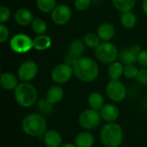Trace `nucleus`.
Instances as JSON below:
<instances>
[{
    "mask_svg": "<svg viewBox=\"0 0 147 147\" xmlns=\"http://www.w3.org/2000/svg\"><path fill=\"white\" fill-rule=\"evenodd\" d=\"M73 73L76 78L84 83H91L95 81L99 75V66L91 58L82 56L74 63Z\"/></svg>",
    "mask_w": 147,
    "mask_h": 147,
    "instance_id": "f257e3e1",
    "label": "nucleus"
},
{
    "mask_svg": "<svg viewBox=\"0 0 147 147\" xmlns=\"http://www.w3.org/2000/svg\"><path fill=\"white\" fill-rule=\"evenodd\" d=\"M22 129L28 136L40 138L47 131V123L41 114H29L23 118Z\"/></svg>",
    "mask_w": 147,
    "mask_h": 147,
    "instance_id": "f03ea898",
    "label": "nucleus"
},
{
    "mask_svg": "<svg viewBox=\"0 0 147 147\" xmlns=\"http://www.w3.org/2000/svg\"><path fill=\"white\" fill-rule=\"evenodd\" d=\"M14 97L16 103L25 109L31 108L38 99L36 88L30 83L22 82L14 90Z\"/></svg>",
    "mask_w": 147,
    "mask_h": 147,
    "instance_id": "7ed1b4c3",
    "label": "nucleus"
},
{
    "mask_svg": "<svg viewBox=\"0 0 147 147\" xmlns=\"http://www.w3.org/2000/svg\"><path fill=\"white\" fill-rule=\"evenodd\" d=\"M100 139L105 147H119L124 139L123 129L115 122L107 123L101 129Z\"/></svg>",
    "mask_w": 147,
    "mask_h": 147,
    "instance_id": "20e7f679",
    "label": "nucleus"
},
{
    "mask_svg": "<svg viewBox=\"0 0 147 147\" xmlns=\"http://www.w3.org/2000/svg\"><path fill=\"white\" fill-rule=\"evenodd\" d=\"M95 56L99 62L110 65L116 61V59L119 57V52L117 47L114 43L110 41H102L95 49Z\"/></svg>",
    "mask_w": 147,
    "mask_h": 147,
    "instance_id": "39448f33",
    "label": "nucleus"
},
{
    "mask_svg": "<svg viewBox=\"0 0 147 147\" xmlns=\"http://www.w3.org/2000/svg\"><path fill=\"white\" fill-rule=\"evenodd\" d=\"M102 121L100 111L93 109H87L81 112L78 116V123L80 127L85 130H93L96 128Z\"/></svg>",
    "mask_w": 147,
    "mask_h": 147,
    "instance_id": "423d86ee",
    "label": "nucleus"
},
{
    "mask_svg": "<svg viewBox=\"0 0 147 147\" xmlns=\"http://www.w3.org/2000/svg\"><path fill=\"white\" fill-rule=\"evenodd\" d=\"M10 49L16 53H26L33 47V39L25 34H16L9 40Z\"/></svg>",
    "mask_w": 147,
    "mask_h": 147,
    "instance_id": "0eeeda50",
    "label": "nucleus"
},
{
    "mask_svg": "<svg viewBox=\"0 0 147 147\" xmlns=\"http://www.w3.org/2000/svg\"><path fill=\"white\" fill-rule=\"evenodd\" d=\"M127 94L126 86L119 80H110L106 86V95L112 102H121L124 101Z\"/></svg>",
    "mask_w": 147,
    "mask_h": 147,
    "instance_id": "6e6552de",
    "label": "nucleus"
},
{
    "mask_svg": "<svg viewBox=\"0 0 147 147\" xmlns=\"http://www.w3.org/2000/svg\"><path fill=\"white\" fill-rule=\"evenodd\" d=\"M39 71L38 65L33 60H25L18 67L17 77L22 82L29 83L35 78Z\"/></svg>",
    "mask_w": 147,
    "mask_h": 147,
    "instance_id": "1a4fd4ad",
    "label": "nucleus"
},
{
    "mask_svg": "<svg viewBox=\"0 0 147 147\" xmlns=\"http://www.w3.org/2000/svg\"><path fill=\"white\" fill-rule=\"evenodd\" d=\"M74 75L72 66L65 64L61 63L53 67L51 72L52 80L57 84H63L67 83Z\"/></svg>",
    "mask_w": 147,
    "mask_h": 147,
    "instance_id": "9d476101",
    "label": "nucleus"
},
{
    "mask_svg": "<svg viewBox=\"0 0 147 147\" xmlns=\"http://www.w3.org/2000/svg\"><path fill=\"white\" fill-rule=\"evenodd\" d=\"M72 11L71 8L66 4H59L51 13L52 22L58 26L66 24L71 18Z\"/></svg>",
    "mask_w": 147,
    "mask_h": 147,
    "instance_id": "9b49d317",
    "label": "nucleus"
},
{
    "mask_svg": "<svg viewBox=\"0 0 147 147\" xmlns=\"http://www.w3.org/2000/svg\"><path fill=\"white\" fill-rule=\"evenodd\" d=\"M142 51L141 46L139 44H134L130 47L123 48L119 53L120 62H121L124 65H134L137 62V58L140 53Z\"/></svg>",
    "mask_w": 147,
    "mask_h": 147,
    "instance_id": "f8f14e48",
    "label": "nucleus"
},
{
    "mask_svg": "<svg viewBox=\"0 0 147 147\" xmlns=\"http://www.w3.org/2000/svg\"><path fill=\"white\" fill-rule=\"evenodd\" d=\"M100 115L102 120H103L107 123H112V122H115L116 120L119 118L120 110L116 105L109 103V104H105L102 107V109L100 110Z\"/></svg>",
    "mask_w": 147,
    "mask_h": 147,
    "instance_id": "ddd939ff",
    "label": "nucleus"
},
{
    "mask_svg": "<svg viewBox=\"0 0 147 147\" xmlns=\"http://www.w3.org/2000/svg\"><path fill=\"white\" fill-rule=\"evenodd\" d=\"M14 19L18 25L26 27L29 24L31 25L34 17L31 10L27 8H21L15 12Z\"/></svg>",
    "mask_w": 147,
    "mask_h": 147,
    "instance_id": "4468645a",
    "label": "nucleus"
},
{
    "mask_svg": "<svg viewBox=\"0 0 147 147\" xmlns=\"http://www.w3.org/2000/svg\"><path fill=\"white\" fill-rule=\"evenodd\" d=\"M64 97V90L59 85H53L51 86L46 94L45 100L51 105H54L60 101H62Z\"/></svg>",
    "mask_w": 147,
    "mask_h": 147,
    "instance_id": "2eb2a0df",
    "label": "nucleus"
},
{
    "mask_svg": "<svg viewBox=\"0 0 147 147\" xmlns=\"http://www.w3.org/2000/svg\"><path fill=\"white\" fill-rule=\"evenodd\" d=\"M96 34L102 41H110L115 34V26L110 22H102L97 28Z\"/></svg>",
    "mask_w": 147,
    "mask_h": 147,
    "instance_id": "dca6fc26",
    "label": "nucleus"
},
{
    "mask_svg": "<svg viewBox=\"0 0 147 147\" xmlns=\"http://www.w3.org/2000/svg\"><path fill=\"white\" fill-rule=\"evenodd\" d=\"M0 84L6 90H15L18 84V77L12 72H3L0 77Z\"/></svg>",
    "mask_w": 147,
    "mask_h": 147,
    "instance_id": "f3484780",
    "label": "nucleus"
},
{
    "mask_svg": "<svg viewBox=\"0 0 147 147\" xmlns=\"http://www.w3.org/2000/svg\"><path fill=\"white\" fill-rule=\"evenodd\" d=\"M43 141L47 147H60L62 146V137L55 130H47L43 135Z\"/></svg>",
    "mask_w": 147,
    "mask_h": 147,
    "instance_id": "a211bd4d",
    "label": "nucleus"
},
{
    "mask_svg": "<svg viewBox=\"0 0 147 147\" xmlns=\"http://www.w3.org/2000/svg\"><path fill=\"white\" fill-rule=\"evenodd\" d=\"M53 44L52 39L47 34L36 35L33 39V47L37 51H45L51 47Z\"/></svg>",
    "mask_w": 147,
    "mask_h": 147,
    "instance_id": "6ab92c4d",
    "label": "nucleus"
},
{
    "mask_svg": "<svg viewBox=\"0 0 147 147\" xmlns=\"http://www.w3.org/2000/svg\"><path fill=\"white\" fill-rule=\"evenodd\" d=\"M95 143L94 136L89 132H81L76 137L74 144L78 147H92Z\"/></svg>",
    "mask_w": 147,
    "mask_h": 147,
    "instance_id": "aec40b11",
    "label": "nucleus"
},
{
    "mask_svg": "<svg viewBox=\"0 0 147 147\" xmlns=\"http://www.w3.org/2000/svg\"><path fill=\"white\" fill-rule=\"evenodd\" d=\"M120 22L124 28L132 29L136 26L138 22V18L135 13H134L133 11H127L121 13L120 16Z\"/></svg>",
    "mask_w": 147,
    "mask_h": 147,
    "instance_id": "412c9836",
    "label": "nucleus"
},
{
    "mask_svg": "<svg viewBox=\"0 0 147 147\" xmlns=\"http://www.w3.org/2000/svg\"><path fill=\"white\" fill-rule=\"evenodd\" d=\"M85 45L84 40L80 39H75L71 40L68 47V53L71 54L75 58L78 59L83 56V53L85 50Z\"/></svg>",
    "mask_w": 147,
    "mask_h": 147,
    "instance_id": "4be33fe9",
    "label": "nucleus"
},
{
    "mask_svg": "<svg viewBox=\"0 0 147 147\" xmlns=\"http://www.w3.org/2000/svg\"><path fill=\"white\" fill-rule=\"evenodd\" d=\"M124 73V65L120 61L111 63L108 67V74L110 80H119Z\"/></svg>",
    "mask_w": 147,
    "mask_h": 147,
    "instance_id": "5701e85b",
    "label": "nucleus"
},
{
    "mask_svg": "<svg viewBox=\"0 0 147 147\" xmlns=\"http://www.w3.org/2000/svg\"><path fill=\"white\" fill-rule=\"evenodd\" d=\"M104 103V97L99 92H92L88 96V104L90 105V109L100 111L105 105Z\"/></svg>",
    "mask_w": 147,
    "mask_h": 147,
    "instance_id": "b1692460",
    "label": "nucleus"
},
{
    "mask_svg": "<svg viewBox=\"0 0 147 147\" xmlns=\"http://www.w3.org/2000/svg\"><path fill=\"white\" fill-rule=\"evenodd\" d=\"M112 3L118 11L123 13L132 11L136 4V0H112Z\"/></svg>",
    "mask_w": 147,
    "mask_h": 147,
    "instance_id": "393cba45",
    "label": "nucleus"
},
{
    "mask_svg": "<svg viewBox=\"0 0 147 147\" xmlns=\"http://www.w3.org/2000/svg\"><path fill=\"white\" fill-rule=\"evenodd\" d=\"M84 45L86 47L96 49L101 44V39L99 38L98 34L94 32H88L84 34L83 39Z\"/></svg>",
    "mask_w": 147,
    "mask_h": 147,
    "instance_id": "a878e982",
    "label": "nucleus"
},
{
    "mask_svg": "<svg viewBox=\"0 0 147 147\" xmlns=\"http://www.w3.org/2000/svg\"><path fill=\"white\" fill-rule=\"evenodd\" d=\"M31 29L36 35L45 34L47 30V24L45 20L40 17H36L31 23Z\"/></svg>",
    "mask_w": 147,
    "mask_h": 147,
    "instance_id": "bb28decb",
    "label": "nucleus"
},
{
    "mask_svg": "<svg viewBox=\"0 0 147 147\" xmlns=\"http://www.w3.org/2000/svg\"><path fill=\"white\" fill-rule=\"evenodd\" d=\"M36 6L38 9L44 13H52L54 8L57 6L56 0H36Z\"/></svg>",
    "mask_w": 147,
    "mask_h": 147,
    "instance_id": "cd10ccee",
    "label": "nucleus"
},
{
    "mask_svg": "<svg viewBox=\"0 0 147 147\" xmlns=\"http://www.w3.org/2000/svg\"><path fill=\"white\" fill-rule=\"evenodd\" d=\"M139 71L140 70L138 69V67L135 66L134 65H124L123 75L129 79H134L137 78Z\"/></svg>",
    "mask_w": 147,
    "mask_h": 147,
    "instance_id": "c85d7f7f",
    "label": "nucleus"
},
{
    "mask_svg": "<svg viewBox=\"0 0 147 147\" xmlns=\"http://www.w3.org/2000/svg\"><path fill=\"white\" fill-rule=\"evenodd\" d=\"M92 2V0H74V7L78 11H84L90 8Z\"/></svg>",
    "mask_w": 147,
    "mask_h": 147,
    "instance_id": "c756f323",
    "label": "nucleus"
},
{
    "mask_svg": "<svg viewBox=\"0 0 147 147\" xmlns=\"http://www.w3.org/2000/svg\"><path fill=\"white\" fill-rule=\"evenodd\" d=\"M11 13L10 10L8 7L3 5L0 8V23L4 24L5 22H7L9 18H10Z\"/></svg>",
    "mask_w": 147,
    "mask_h": 147,
    "instance_id": "7c9ffc66",
    "label": "nucleus"
},
{
    "mask_svg": "<svg viewBox=\"0 0 147 147\" xmlns=\"http://www.w3.org/2000/svg\"><path fill=\"white\" fill-rule=\"evenodd\" d=\"M136 80L142 85H147V67L140 69Z\"/></svg>",
    "mask_w": 147,
    "mask_h": 147,
    "instance_id": "2f4dec72",
    "label": "nucleus"
},
{
    "mask_svg": "<svg viewBox=\"0 0 147 147\" xmlns=\"http://www.w3.org/2000/svg\"><path fill=\"white\" fill-rule=\"evenodd\" d=\"M9 36V30L5 24L0 23V42H5Z\"/></svg>",
    "mask_w": 147,
    "mask_h": 147,
    "instance_id": "473e14b6",
    "label": "nucleus"
},
{
    "mask_svg": "<svg viewBox=\"0 0 147 147\" xmlns=\"http://www.w3.org/2000/svg\"><path fill=\"white\" fill-rule=\"evenodd\" d=\"M137 63L142 66V67H147V49L142 50L137 58Z\"/></svg>",
    "mask_w": 147,
    "mask_h": 147,
    "instance_id": "72a5a7b5",
    "label": "nucleus"
},
{
    "mask_svg": "<svg viewBox=\"0 0 147 147\" xmlns=\"http://www.w3.org/2000/svg\"><path fill=\"white\" fill-rule=\"evenodd\" d=\"M52 106H53V105L49 104L46 100H43L42 102H40L39 103L38 109H39L40 114L42 115V114H44V113H49L50 110H51Z\"/></svg>",
    "mask_w": 147,
    "mask_h": 147,
    "instance_id": "f704fd0d",
    "label": "nucleus"
},
{
    "mask_svg": "<svg viewBox=\"0 0 147 147\" xmlns=\"http://www.w3.org/2000/svg\"><path fill=\"white\" fill-rule=\"evenodd\" d=\"M77 59H78L77 58H75L74 56H72L71 54H70V53H67V54L64 58V61H65L64 63H65V64H67V65H69L71 66H73V65L76 62Z\"/></svg>",
    "mask_w": 147,
    "mask_h": 147,
    "instance_id": "c9c22d12",
    "label": "nucleus"
},
{
    "mask_svg": "<svg viewBox=\"0 0 147 147\" xmlns=\"http://www.w3.org/2000/svg\"><path fill=\"white\" fill-rule=\"evenodd\" d=\"M142 10L147 16V0H143L142 2Z\"/></svg>",
    "mask_w": 147,
    "mask_h": 147,
    "instance_id": "e433bc0d",
    "label": "nucleus"
},
{
    "mask_svg": "<svg viewBox=\"0 0 147 147\" xmlns=\"http://www.w3.org/2000/svg\"><path fill=\"white\" fill-rule=\"evenodd\" d=\"M60 147H78L75 144H71V143H66L62 145Z\"/></svg>",
    "mask_w": 147,
    "mask_h": 147,
    "instance_id": "4c0bfd02",
    "label": "nucleus"
},
{
    "mask_svg": "<svg viewBox=\"0 0 147 147\" xmlns=\"http://www.w3.org/2000/svg\"><path fill=\"white\" fill-rule=\"evenodd\" d=\"M93 2H95V3H99V2H101L102 0H92Z\"/></svg>",
    "mask_w": 147,
    "mask_h": 147,
    "instance_id": "58836bf2",
    "label": "nucleus"
},
{
    "mask_svg": "<svg viewBox=\"0 0 147 147\" xmlns=\"http://www.w3.org/2000/svg\"><path fill=\"white\" fill-rule=\"evenodd\" d=\"M35 1H36V0H35Z\"/></svg>",
    "mask_w": 147,
    "mask_h": 147,
    "instance_id": "ea45409f",
    "label": "nucleus"
}]
</instances>
